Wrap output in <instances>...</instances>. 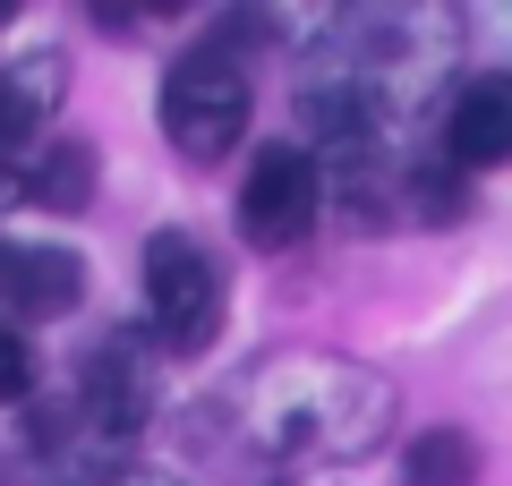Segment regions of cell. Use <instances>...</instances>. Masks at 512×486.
<instances>
[{
  "mask_svg": "<svg viewBox=\"0 0 512 486\" xmlns=\"http://www.w3.org/2000/svg\"><path fill=\"white\" fill-rule=\"evenodd\" d=\"M231 418L265 461H359L393 427V393L376 367L333 350H282L248 367L231 393Z\"/></svg>",
  "mask_w": 512,
  "mask_h": 486,
  "instance_id": "cell-1",
  "label": "cell"
},
{
  "mask_svg": "<svg viewBox=\"0 0 512 486\" xmlns=\"http://www.w3.org/2000/svg\"><path fill=\"white\" fill-rule=\"evenodd\" d=\"M248 111H256V94H248V69H239L231 52H188V60H171V77H163V137H171V154L180 162H222L239 137H248Z\"/></svg>",
  "mask_w": 512,
  "mask_h": 486,
  "instance_id": "cell-2",
  "label": "cell"
},
{
  "mask_svg": "<svg viewBox=\"0 0 512 486\" xmlns=\"http://www.w3.org/2000/svg\"><path fill=\"white\" fill-rule=\"evenodd\" d=\"M222 307H231V282L222 265L197 248L188 231H154L146 239V316H154V342L197 359V350L222 342Z\"/></svg>",
  "mask_w": 512,
  "mask_h": 486,
  "instance_id": "cell-3",
  "label": "cell"
},
{
  "mask_svg": "<svg viewBox=\"0 0 512 486\" xmlns=\"http://www.w3.org/2000/svg\"><path fill=\"white\" fill-rule=\"evenodd\" d=\"M325 214V162L308 145H265L239 180V239L248 248H299Z\"/></svg>",
  "mask_w": 512,
  "mask_h": 486,
  "instance_id": "cell-4",
  "label": "cell"
},
{
  "mask_svg": "<svg viewBox=\"0 0 512 486\" xmlns=\"http://www.w3.org/2000/svg\"><path fill=\"white\" fill-rule=\"evenodd\" d=\"M444 162L453 171H504L512 162V77L478 69L453 86V111H444Z\"/></svg>",
  "mask_w": 512,
  "mask_h": 486,
  "instance_id": "cell-5",
  "label": "cell"
},
{
  "mask_svg": "<svg viewBox=\"0 0 512 486\" xmlns=\"http://www.w3.org/2000/svg\"><path fill=\"white\" fill-rule=\"evenodd\" d=\"M77 410H86V427L111 435V444L146 427V410H154V359L137 350V333H111V342L94 350L86 384H77Z\"/></svg>",
  "mask_w": 512,
  "mask_h": 486,
  "instance_id": "cell-6",
  "label": "cell"
},
{
  "mask_svg": "<svg viewBox=\"0 0 512 486\" xmlns=\"http://www.w3.org/2000/svg\"><path fill=\"white\" fill-rule=\"evenodd\" d=\"M86 299V265L69 248H0V307L9 316H69Z\"/></svg>",
  "mask_w": 512,
  "mask_h": 486,
  "instance_id": "cell-7",
  "label": "cell"
},
{
  "mask_svg": "<svg viewBox=\"0 0 512 486\" xmlns=\"http://www.w3.org/2000/svg\"><path fill=\"white\" fill-rule=\"evenodd\" d=\"M26 197L35 205H52V214H77V205H94V145L86 137H52L35 154V171H26Z\"/></svg>",
  "mask_w": 512,
  "mask_h": 486,
  "instance_id": "cell-8",
  "label": "cell"
},
{
  "mask_svg": "<svg viewBox=\"0 0 512 486\" xmlns=\"http://www.w3.org/2000/svg\"><path fill=\"white\" fill-rule=\"evenodd\" d=\"M402 486H478V444L461 427H427L402 444Z\"/></svg>",
  "mask_w": 512,
  "mask_h": 486,
  "instance_id": "cell-9",
  "label": "cell"
},
{
  "mask_svg": "<svg viewBox=\"0 0 512 486\" xmlns=\"http://www.w3.org/2000/svg\"><path fill=\"white\" fill-rule=\"evenodd\" d=\"M26 393H35V350L18 324H0V401H26Z\"/></svg>",
  "mask_w": 512,
  "mask_h": 486,
  "instance_id": "cell-10",
  "label": "cell"
}]
</instances>
